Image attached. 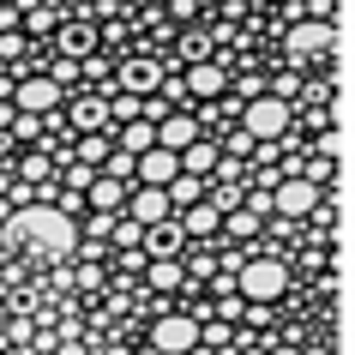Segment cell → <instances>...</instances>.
<instances>
[{"instance_id": "cell-1", "label": "cell", "mask_w": 355, "mask_h": 355, "mask_svg": "<svg viewBox=\"0 0 355 355\" xmlns=\"http://www.w3.org/2000/svg\"><path fill=\"white\" fill-rule=\"evenodd\" d=\"M12 235H19V241H37L42 253H73L78 247V223L67 211H55V205H24L19 217H12Z\"/></svg>"}, {"instance_id": "cell-2", "label": "cell", "mask_w": 355, "mask_h": 355, "mask_svg": "<svg viewBox=\"0 0 355 355\" xmlns=\"http://www.w3.org/2000/svg\"><path fill=\"white\" fill-rule=\"evenodd\" d=\"M241 132L253 139V145H271V139H283V132H289V103H283V96H247Z\"/></svg>"}, {"instance_id": "cell-3", "label": "cell", "mask_w": 355, "mask_h": 355, "mask_svg": "<svg viewBox=\"0 0 355 355\" xmlns=\"http://www.w3.org/2000/svg\"><path fill=\"white\" fill-rule=\"evenodd\" d=\"M283 283H289L283 259H247L241 271H235V295H241V301H277Z\"/></svg>"}, {"instance_id": "cell-4", "label": "cell", "mask_w": 355, "mask_h": 355, "mask_svg": "<svg viewBox=\"0 0 355 355\" xmlns=\"http://www.w3.org/2000/svg\"><path fill=\"white\" fill-rule=\"evenodd\" d=\"M199 319H187V313H163L157 325H150V349L157 355H193L199 349Z\"/></svg>"}, {"instance_id": "cell-5", "label": "cell", "mask_w": 355, "mask_h": 355, "mask_svg": "<svg viewBox=\"0 0 355 355\" xmlns=\"http://www.w3.org/2000/svg\"><path fill=\"white\" fill-rule=\"evenodd\" d=\"M163 67H157V60H145V55H139V60H121V67H114V91H127V96H157V91H163Z\"/></svg>"}, {"instance_id": "cell-6", "label": "cell", "mask_w": 355, "mask_h": 355, "mask_svg": "<svg viewBox=\"0 0 355 355\" xmlns=\"http://www.w3.org/2000/svg\"><path fill=\"white\" fill-rule=\"evenodd\" d=\"M271 205H277L283 217H307V211L319 205V181H307V175H289V181H277Z\"/></svg>"}, {"instance_id": "cell-7", "label": "cell", "mask_w": 355, "mask_h": 355, "mask_svg": "<svg viewBox=\"0 0 355 355\" xmlns=\"http://www.w3.org/2000/svg\"><path fill=\"white\" fill-rule=\"evenodd\" d=\"M60 85L55 78H24V85H12V103H19V114H55L60 109Z\"/></svg>"}, {"instance_id": "cell-8", "label": "cell", "mask_w": 355, "mask_h": 355, "mask_svg": "<svg viewBox=\"0 0 355 355\" xmlns=\"http://www.w3.org/2000/svg\"><path fill=\"white\" fill-rule=\"evenodd\" d=\"M175 175H181V157L163 150V145H150L145 157H132V181H145V187H168Z\"/></svg>"}, {"instance_id": "cell-9", "label": "cell", "mask_w": 355, "mask_h": 355, "mask_svg": "<svg viewBox=\"0 0 355 355\" xmlns=\"http://www.w3.org/2000/svg\"><path fill=\"white\" fill-rule=\"evenodd\" d=\"M289 55H295V60L331 55V19H301L295 31H289Z\"/></svg>"}, {"instance_id": "cell-10", "label": "cell", "mask_w": 355, "mask_h": 355, "mask_svg": "<svg viewBox=\"0 0 355 355\" xmlns=\"http://www.w3.org/2000/svg\"><path fill=\"white\" fill-rule=\"evenodd\" d=\"M193 139H205V127H199L193 114H163V121H157V145H163V150H175V157H181V150H187Z\"/></svg>"}, {"instance_id": "cell-11", "label": "cell", "mask_w": 355, "mask_h": 355, "mask_svg": "<svg viewBox=\"0 0 355 355\" xmlns=\"http://www.w3.org/2000/svg\"><path fill=\"white\" fill-rule=\"evenodd\" d=\"M223 85H229V73L217 67V60H193V67H187V78H181V91L205 96V103H217V96H223Z\"/></svg>"}, {"instance_id": "cell-12", "label": "cell", "mask_w": 355, "mask_h": 355, "mask_svg": "<svg viewBox=\"0 0 355 355\" xmlns=\"http://www.w3.org/2000/svg\"><path fill=\"white\" fill-rule=\"evenodd\" d=\"M168 217H175V205H168V193L163 187H139L132 193V223H168Z\"/></svg>"}, {"instance_id": "cell-13", "label": "cell", "mask_w": 355, "mask_h": 355, "mask_svg": "<svg viewBox=\"0 0 355 355\" xmlns=\"http://www.w3.org/2000/svg\"><path fill=\"white\" fill-rule=\"evenodd\" d=\"M139 247H145L150 259H175V247H181V223H175V217H168V223H150Z\"/></svg>"}, {"instance_id": "cell-14", "label": "cell", "mask_w": 355, "mask_h": 355, "mask_svg": "<svg viewBox=\"0 0 355 355\" xmlns=\"http://www.w3.org/2000/svg\"><path fill=\"white\" fill-rule=\"evenodd\" d=\"M223 229V211H217V199H199V205H187V217H181V235H217Z\"/></svg>"}, {"instance_id": "cell-15", "label": "cell", "mask_w": 355, "mask_h": 355, "mask_svg": "<svg viewBox=\"0 0 355 355\" xmlns=\"http://www.w3.org/2000/svg\"><path fill=\"white\" fill-rule=\"evenodd\" d=\"M85 193H91V205L109 217V211H121V199H127V181H114V175H96Z\"/></svg>"}, {"instance_id": "cell-16", "label": "cell", "mask_w": 355, "mask_h": 355, "mask_svg": "<svg viewBox=\"0 0 355 355\" xmlns=\"http://www.w3.org/2000/svg\"><path fill=\"white\" fill-rule=\"evenodd\" d=\"M150 145H157V127H150V121H121V145H114V150H127V157H145Z\"/></svg>"}, {"instance_id": "cell-17", "label": "cell", "mask_w": 355, "mask_h": 355, "mask_svg": "<svg viewBox=\"0 0 355 355\" xmlns=\"http://www.w3.org/2000/svg\"><path fill=\"white\" fill-rule=\"evenodd\" d=\"M103 121H109V103L103 96H73V127L78 132H96Z\"/></svg>"}, {"instance_id": "cell-18", "label": "cell", "mask_w": 355, "mask_h": 355, "mask_svg": "<svg viewBox=\"0 0 355 355\" xmlns=\"http://www.w3.org/2000/svg\"><path fill=\"white\" fill-rule=\"evenodd\" d=\"M181 168H187V175H211V168H217V139H193V145L181 150Z\"/></svg>"}, {"instance_id": "cell-19", "label": "cell", "mask_w": 355, "mask_h": 355, "mask_svg": "<svg viewBox=\"0 0 355 355\" xmlns=\"http://www.w3.org/2000/svg\"><path fill=\"white\" fill-rule=\"evenodd\" d=\"M163 193H168V205H199V199H205V175H187V168H181Z\"/></svg>"}, {"instance_id": "cell-20", "label": "cell", "mask_w": 355, "mask_h": 355, "mask_svg": "<svg viewBox=\"0 0 355 355\" xmlns=\"http://www.w3.org/2000/svg\"><path fill=\"white\" fill-rule=\"evenodd\" d=\"M60 49H67V60H78V55H91V42H96V31L91 24H60Z\"/></svg>"}, {"instance_id": "cell-21", "label": "cell", "mask_w": 355, "mask_h": 355, "mask_svg": "<svg viewBox=\"0 0 355 355\" xmlns=\"http://www.w3.org/2000/svg\"><path fill=\"white\" fill-rule=\"evenodd\" d=\"M223 235H235V241H247V235H259V217H253V211H229V217H223Z\"/></svg>"}, {"instance_id": "cell-22", "label": "cell", "mask_w": 355, "mask_h": 355, "mask_svg": "<svg viewBox=\"0 0 355 355\" xmlns=\"http://www.w3.org/2000/svg\"><path fill=\"white\" fill-rule=\"evenodd\" d=\"M78 163H109V139H103V132H85V139H78Z\"/></svg>"}, {"instance_id": "cell-23", "label": "cell", "mask_w": 355, "mask_h": 355, "mask_svg": "<svg viewBox=\"0 0 355 355\" xmlns=\"http://www.w3.org/2000/svg\"><path fill=\"white\" fill-rule=\"evenodd\" d=\"M145 283H150V289H175V283H187V277H181V265H175V259H157Z\"/></svg>"}, {"instance_id": "cell-24", "label": "cell", "mask_w": 355, "mask_h": 355, "mask_svg": "<svg viewBox=\"0 0 355 355\" xmlns=\"http://www.w3.org/2000/svg\"><path fill=\"white\" fill-rule=\"evenodd\" d=\"M139 109H145V96H127V91H114V103H109L114 121H139Z\"/></svg>"}, {"instance_id": "cell-25", "label": "cell", "mask_w": 355, "mask_h": 355, "mask_svg": "<svg viewBox=\"0 0 355 355\" xmlns=\"http://www.w3.org/2000/svg\"><path fill=\"white\" fill-rule=\"evenodd\" d=\"M109 229H114V247H121V253L145 241V223H132V217H127V223H109Z\"/></svg>"}, {"instance_id": "cell-26", "label": "cell", "mask_w": 355, "mask_h": 355, "mask_svg": "<svg viewBox=\"0 0 355 355\" xmlns=\"http://www.w3.org/2000/svg\"><path fill=\"white\" fill-rule=\"evenodd\" d=\"M109 175H114V181H132V157H127V150H109Z\"/></svg>"}, {"instance_id": "cell-27", "label": "cell", "mask_w": 355, "mask_h": 355, "mask_svg": "<svg viewBox=\"0 0 355 355\" xmlns=\"http://www.w3.org/2000/svg\"><path fill=\"white\" fill-rule=\"evenodd\" d=\"M67 181H73V193H78V187H91V181H96V168L91 163H73V168H67Z\"/></svg>"}, {"instance_id": "cell-28", "label": "cell", "mask_w": 355, "mask_h": 355, "mask_svg": "<svg viewBox=\"0 0 355 355\" xmlns=\"http://www.w3.org/2000/svg\"><path fill=\"white\" fill-rule=\"evenodd\" d=\"M181 49H187V60H211V42L205 37H181Z\"/></svg>"}, {"instance_id": "cell-29", "label": "cell", "mask_w": 355, "mask_h": 355, "mask_svg": "<svg viewBox=\"0 0 355 355\" xmlns=\"http://www.w3.org/2000/svg\"><path fill=\"white\" fill-rule=\"evenodd\" d=\"M49 175V157H24V181H42Z\"/></svg>"}, {"instance_id": "cell-30", "label": "cell", "mask_w": 355, "mask_h": 355, "mask_svg": "<svg viewBox=\"0 0 355 355\" xmlns=\"http://www.w3.org/2000/svg\"><path fill=\"white\" fill-rule=\"evenodd\" d=\"M319 157H325V163H337V132H331V127L319 132Z\"/></svg>"}]
</instances>
